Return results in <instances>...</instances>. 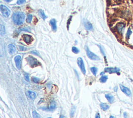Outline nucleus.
I'll return each mask as SVG.
<instances>
[{
  "mask_svg": "<svg viewBox=\"0 0 133 118\" xmlns=\"http://www.w3.org/2000/svg\"><path fill=\"white\" fill-rule=\"evenodd\" d=\"M13 21L17 25L22 24L25 19V15L22 12H16L13 14L12 16Z\"/></svg>",
  "mask_w": 133,
  "mask_h": 118,
  "instance_id": "nucleus-1",
  "label": "nucleus"
},
{
  "mask_svg": "<svg viewBox=\"0 0 133 118\" xmlns=\"http://www.w3.org/2000/svg\"><path fill=\"white\" fill-rule=\"evenodd\" d=\"M28 64L31 67H35L38 65H40V63L39 62L36 58L32 56H28L26 59Z\"/></svg>",
  "mask_w": 133,
  "mask_h": 118,
  "instance_id": "nucleus-2",
  "label": "nucleus"
},
{
  "mask_svg": "<svg viewBox=\"0 0 133 118\" xmlns=\"http://www.w3.org/2000/svg\"><path fill=\"white\" fill-rule=\"evenodd\" d=\"M0 11H1L3 16L5 17H8L11 14L10 10L3 5H1V6H0Z\"/></svg>",
  "mask_w": 133,
  "mask_h": 118,
  "instance_id": "nucleus-3",
  "label": "nucleus"
},
{
  "mask_svg": "<svg viewBox=\"0 0 133 118\" xmlns=\"http://www.w3.org/2000/svg\"><path fill=\"white\" fill-rule=\"evenodd\" d=\"M126 27V24L123 22H120L118 23L116 26V30L117 32L119 34H122L124 31Z\"/></svg>",
  "mask_w": 133,
  "mask_h": 118,
  "instance_id": "nucleus-4",
  "label": "nucleus"
},
{
  "mask_svg": "<svg viewBox=\"0 0 133 118\" xmlns=\"http://www.w3.org/2000/svg\"><path fill=\"white\" fill-rule=\"evenodd\" d=\"M86 53L88 57L90 59H92V60H99V58L98 57L97 55H96L95 54H94V53H93L92 52H91L89 49H88V47H86Z\"/></svg>",
  "mask_w": 133,
  "mask_h": 118,
  "instance_id": "nucleus-5",
  "label": "nucleus"
},
{
  "mask_svg": "<svg viewBox=\"0 0 133 118\" xmlns=\"http://www.w3.org/2000/svg\"><path fill=\"white\" fill-rule=\"evenodd\" d=\"M77 64H78V66H79V67L80 68L82 72L83 73V74H85L86 70H85L84 63L83 59L81 58H78L77 59Z\"/></svg>",
  "mask_w": 133,
  "mask_h": 118,
  "instance_id": "nucleus-6",
  "label": "nucleus"
},
{
  "mask_svg": "<svg viewBox=\"0 0 133 118\" xmlns=\"http://www.w3.org/2000/svg\"><path fill=\"white\" fill-rule=\"evenodd\" d=\"M132 16V13L130 11L127 9L124 10L121 12V17L122 18H123L124 19H129Z\"/></svg>",
  "mask_w": 133,
  "mask_h": 118,
  "instance_id": "nucleus-7",
  "label": "nucleus"
},
{
  "mask_svg": "<svg viewBox=\"0 0 133 118\" xmlns=\"http://www.w3.org/2000/svg\"><path fill=\"white\" fill-rule=\"evenodd\" d=\"M22 38L23 41L27 44H30L33 41V38L32 36L28 35V34H23L22 35Z\"/></svg>",
  "mask_w": 133,
  "mask_h": 118,
  "instance_id": "nucleus-8",
  "label": "nucleus"
},
{
  "mask_svg": "<svg viewBox=\"0 0 133 118\" xmlns=\"http://www.w3.org/2000/svg\"><path fill=\"white\" fill-rule=\"evenodd\" d=\"M120 69L116 67H107L105 68V72L110 74L117 73L120 72Z\"/></svg>",
  "mask_w": 133,
  "mask_h": 118,
  "instance_id": "nucleus-9",
  "label": "nucleus"
},
{
  "mask_svg": "<svg viewBox=\"0 0 133 118\" xmlns=\"http://www.w3.org/2000/svg\"><path fill=\"white\" fill-rule=\"evenodd\" d=\"M21 57L19 55L16 56L14 58V60H15V62L16 66L18 70H20V69L21 68Z\"/></svg>",
  "mask_w": 133,
  "mask_h": 118,
  "instance_id": "nucleus-10",
  "label": "nucleus"
},
{
  "mask_svg": "<svg viewBox=\"0 0 133 118\" xmlns=\"http://www.w3.org/2000/svg\"><path fill=\"white\" fill-rule=\"evenodd\" d=\"M120 88H121V91L123 93H125L126 95L129 96L131 95V92L129 88H127V87H125V86L121 85L120 86Z\"/></svg>",
  "mask_w": 133,
  "mask_h": 118,
  "instance_id": "nucleus-11",
  "label": "nucleus"
},
{
  "mask_svg": "<svg viewBox=\"0 0 133 118\" xmlns=\"http://www.w3.org/2000/svg\"><path fill=\"white\" fill-rule=\"evenodd\" d=\"M8 52L11 55H12V54L14 53V52H15L16 50V48L13 44H9L8 46Z\"/></svg>",
  "mask_w": 133,
  "mask_h": 118,
  "instance_id": "nucleus-12",
  "label": "nucleus"
},
{
  "mask_svg": "<svg viewBox=\"0 0 133 118\" xmlns=\"http://www.w3.org/2000/svg\"><path fill=\"white\" fill-rule=\"evenodd\" d=\"M50 24L52 26V29L54 31L57 30V26H56V21L55 19H52L50 21Z\"/></svg>",
  "mask_w": 133,
  "mask_h": 118,
  "instance_id": "nucleus-13",
  "label": "nucleus"
},
{
  "mask_svg": "<svg viewBox=\"0 0 133 118\" xmlns=\"http://www.w3.org/2000/svg\"><path fill=\"white\" fill-rule=\"evenodd\" d=\"M105 97L107 99V100L110 103H112L114 102V98L113 97V95H112L111 94H107L105 95Z\"/></svg>",
  "mask_w": 133,
  "mask_h": 118,
  "instance_id": "nucleus-14",
  "label": "nucleus"
},
{
  "mask_svg": "<svg viewBox=\"0 0 133 118\" xmlns=\"http://www.w3.org/2000/svg\"><path fill=\"white\" fill-rule=\"evenodd\" d=\"M84 26L85 28L88 30H91L93 28L92 24L88 21H85L84 22Z\"/></svg>",
  "mask_w": 133,
  "mask_h": 118,
  "instance_id": "nucleus-15",
  "label": "nucleus"
},
{
  "mask_svg": "<svg viewBox=\"0 0 133 118\" xmlns=\"http://www.w3.org/2000/svg\"><path fill=\"white\" fill-rule=\"evenodd\" d=\"M27 94H28V97L30 98H31V100H33L34 98L36 97V93L32 91H28Z\"/></svg>",
  "mask_w": 133,
  "mask_h": 118,
  "instance_id": "nucleus-16",
  "label": "nucleus"
},
{
  "mask_svg": "<svg viewBox=\"0 0 133 118\" xmlns=\"http://www.w3.org/2000/svg\"><path fill=\"white\" fill-rule=\"evenodd\" d=\"M38 14H39V15H40L44 20L46 19V18H47L46 16L45 15V13H44V11L42 9L39 10V11H38Z\"/></svg>",
  "mask_w": 133,
  "mask_h": 118,
  "instance_id": "nucleus-17",
  "label": "nucleus"
},
{
  "mask_svg": "<svg viewBox=\"0 0 133 118\" xmlns=\"http://www.w3.org/2000/svg\"><path fill=\"white\" fill-rule=\"evenodd\" d=\"M132 33V31L131 28H129V29H128L127 32H126V38L127 39H129L130 38V36L131 35Z\"/></svg>",
  "mask_w": 133,
  "mask_h": 118,
  "instance_id": "nucleus-18",
  "label": "nucleus"
},
{
  "mask_svg": "<svg viewBox=\"0 0 133 118\" xmlns=\"http://www.w3.org/2000/svg\"><path fill=\"white\" fill-rule=\"evenodd\" d=\"M100 106V107H101V109L103 110H106L109 108V106H108L107 104H105V103H101Z\"/></svg>",
  "mask_w": 133,
  "mask_h": 118,
  "instance_id": "nucleus-19",
  "label": "nucleus"
},
{
  "mask_svg": "<svg viewBox=\"0 0 133 118\" xmlns=\"http://www.w3.org/2000/svg\"><path fill=\"white\" fill-rule=\"evenodd\" d=\"M107 79H108V77L107 76H102L100 78V81L101 82L104 83L106 82Z\"/></svg>",
  "mask_w": 133,
  "mask_h": 118,
  "instance_id": "nucleus-20",
  "label": "nucleus"
},
{
  "mask_svg": "<svg viewBox=\"0 0 133 118\" xmlns=\"http://www.w3.org/2000/svg\"><path fill=\"white\" fill-rule=\"evenodd\" d=\"M56 107V104H55V102H52L51 104V105L50 106V107H49V109L50 110H53L54 109H55Z\"/></svg>",
  "mask_w": 133,
  "mask_h": 118,
  "instance_id": "nucleus-21",
  "label": "nucleus"
},
{
  "mask_svg": "<svg viewBox=\"0 0 133 118\" xmlns=\"http://www.w3.org/2000/svg\"><path fill=\"white\" fill-rule=\"evenodd\" d=\"M91 71L92 72V73L94 74V76L96 75V74L97 72V68L95 67H93L91 68Z\"/></svg>",
  "mask_w": 133,
  "mask_h": 118,
  "instance_id": "nucleus-22",
  "label": "nucleus"
},
{
  "mask_svg": "<svg viewBox=\"0 0 133 118\" xmlns=\"http://www.w3.org/2000/svg\"><path fill=\"white\" fill-rule=\"evenodd\" d=\"M75 111H76V107L75 106H72L71 108V112H70V116L71 117H73L74 115L75 114Z\"/></svg>",
  "mask_w": 133,
  "mask_h": 118,
  "instance_id": "nucleus-23",
  "label": "nucleus"
},
{
  "mask_svg": "<svg viewBox=\"0 0 133 118\" xmlns=\"http://www.w3.org/2000/svg\"><path fill=\"white\" fill-rule=\"evenodd\" d=\"M32 116L33 118H40V115H39L35 110L32 111Z\"/></svg>",
  "mask_w": 133,
  "mask_h": 118,
  "instance_id": "nucleus-24",
  "label": "nucleus"
},
{
  "mask_svg": "<svg viewBox=\"0 0 133 118\" xmlns=\"http://www.w3.org/2000/svg\"><path fill=\"white\" fill-rule=\"evenodd\" d=\"M0 31H1V35L2 36L4 35V34H5V27L3 25V24H1V29H0Z\"/></svg>",
  "mask_w": 133,
  "mask_h": 118,
  "instance_id": "nucleus-25",
  "label": "nucleus"
},
{
  "mask_svg": "<svg viewBox=\"0 0 133 118\" xmlns=\"http://www.w3.org/2000/svg\"><path fill=\"white\" fill-rule=\"evenodd\" d=\"M32 18H33V17H32V16L31 15H30V14L28 15V16H27V20H26L27 22L28 23H30L31 22Z\"/></svg>",
  "mask_w": 133,
  "mask_h": 118,
  "instance_id": "nucleus-26",
  "label": "nucleus"
},
{
  "mask_svg": "<svg viewBox=\"0 0 133 118\" xmlns=\"http://www.w3.org/2000/svg\"><path fill=\"white\" fill-rule=\"evenodd\" d=\"M72 51L73 53H78L79 52V50H78V48H77L76 47H73L72 48Z\"/></svg>",
  "mask_w": 133,
  "mask_h": 118,
  "instance_id": "nucleus-27",
  "label": "nucleus"
},
{
  "mask_svg": "<svg viewBox=\"0 0 133 118\" xmlns=\"http://www.w3.org/2000/svg\"><path fill=\"white\" fill-rule=\"evenodd\" d=\"M18 48L19 49V50L22 51H24L27 50V48L26 47H23L22 46H20V45L18 46Z\"/></svg>",
  "mask_w": 133,
  "mask_h": 118,
  "instance_id": "nucleus-28",
  "label": "nucleus"
},
{
  "mask_svg": "<svg viewBox=\"0 0 133 118\" xmlns=\"http://www.w3.org/2000/svg\"><path fill=\"white\" fill-rule=\"evenodd\" d=\"M32 79L33 81L35 83H38V82H39V81H40V79L38 78L37 77H32Z\"/></svg>",
  "mask_w": 133,
  "mask_h": 118,
  "instance_id": "nucleus-29",
  "label": "nucleus"
},
{
  "mask_svg": "<svg viewBox=\"0 0 133 118\" xmlns=\"http://www.w3.org/2000/svg\"><path fill=\"white\" fill-rule=\"evenodd\" d=\"M25 1H26V0H18L17 2V3L19 5H20V4L23 3Z\"/></svg>",
  "mask_w": 133,
  "mask_h": 118,
  "instance_id": "nucleus-30",
  "label": "nucleus"
},
{
  "mask_svg": "<svg viewBox=\"0 0 133 118\" xmlns=\"http://www.w3.org/2000/svg\"><path fill=\"white\" fill-rule=\"evenodd\" d=\"M24 78H25V79H26L28 82L30 81V79H29V76L28 74L25 75V76H24Z\"/></svg>",
  "mask_w": 133,
  "mask_h": 118,
  "instance_id": "nucleus-31",
  "label": "nucleus"
},
{
  "mask_svg": "<svg viewBox=\"0 0 133 118\" xmlns=\"http://www.w3.org/2000/svg\"><path fill=\"white\" fill-rule=\"evenodd\" d=\"M95 118H100V116L99 113H97L96 114V116H95Z\"/></svg>",
  "mask_w": 133,
  "mask_h": 118,
  "instance_id": "nucleus-32",
  "label": "nucleus"
},
{
  "mask_svg": "<svg viewBox=\"0 0 133 118\" xmlns=\"http://www.w3.org/2000/svg\"><path fill=\"white\" fill-rule=\"evenodd\" d=\"M31 53H32L33 54H34V55H38V56H39V55H38V52H37V51H32L31 52Z\"/></svg>",
  "mask_w": 133,
  "mask_h": 118,
  "instance_id": "nucleus-33",
  "label": "nucleus"
},
{
  "mask_svg": "<svg viewBox=\"0 0 133 118\" xmlns=\"http://www.w3.org/2000/svg\"><path fill=\"white\" fill-rule=\"evenodd\" d=\"M124 117L125 118H127V115L126 114V112H124Z\"/></svg>",
  "mask_w": 133,
  "mask_h": 118,
  "instance_id": "nucleus-34",
  "label": "nucleus"
},
{
  "mask_svg": "<svg viewBox=\"0 0 133 118\" xmlns=\"http://www.w3.org/2000/svg\"><path fill=\"white\" fill-rule=\"evenodd\" d=\"M117 90V87H115L114 88V91L115 92H116Z\"/></svg>",
  "mask_w": 133,
  "mask_h": 118,
  "instance_id": "nucleus-35",
  "label": "nucleus"
},
{
  "mask_svg": "<svg viewBox=\"0 0 133 118\" xmlns=\"http://www.w3.org/2000/svg\"><path fill=\"white\" fill-rule=\"evenodd\" d=\"M4 1L7 2H11L12 0H4Z\"/></svg>",
  "mask_w": 133,
  "mask_h": 118,
  "instance_id": "nucleus-36",
  "label": "nucleus"
},
{
  "mask_svg": "<svg viewBox=\"0 0 133 118\" xmlns=\"http://www.w3.org/2000/svg\"><path fill=\"white\" fill-rule=\"evenodd\" d=\"M110 118H115L113 116H110Z\"/></svg>",
  "mask_w": 133,
  "mask_h": 118,
  "instance_id": "nucleus-37",
  "label": "nucleus"
},
{
  "mask_svg": "<svg viewBox=\"0 0 133 118\" xmlns=\"http://www.w3.org/2000/svg\"><path fill=\"white\" fill-rule=\"evenodd\" d=\"M60 118H64V117H62V116H61V117H60Z\"/></svg>",
  "mask_w": 133,
  "mask_h": 118,
  "instance_id": "nucleus-38",
  "label": "nucleus"
},
{
  "mask_svg": "<svg viewBox=\"0 0 133 118\" xmlns=\"http://www.w3.org/2000/svg\"></svg>",
  "mask_w": 133,
  "mask_h": 118,
  "instance_id": "nucleus-39",
  "label": "nucleus"
}]
</instances>
